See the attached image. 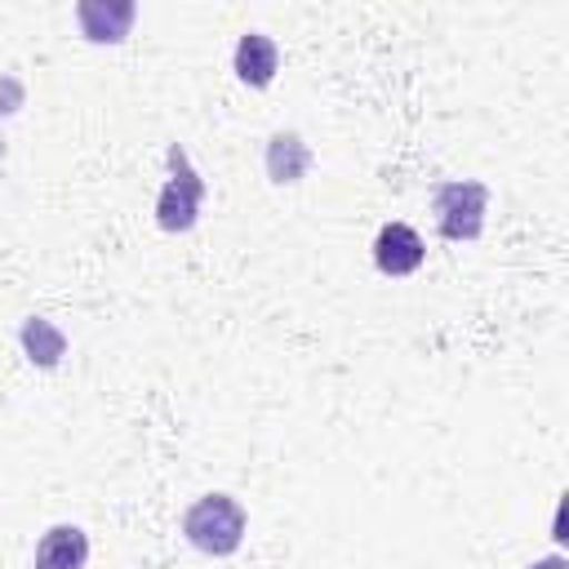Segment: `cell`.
Listing matches in <instances>:
<instances>
[{"label":"cell","instance_id":"30bf717a","mask_svg":"<svg viewBox=\"0 0 569 569\" xmlns=\"http://www.w3.org/2000/svg\"><path fill=\"white\" fill-rule=\"evenodd\" d=\"M18 107H22V84L13 76H0V116H9Z\"/></svg>","mask_w":569,"mask_h":569},{"label":"cell","instance_id":"7a4b0ae2","mask_svg":"<svg viewBox=\"0 0 569 569\" xmlns=\"http://www.w3.org/2000/svg\"><path fill=\"white\" fill-rule=\"evenodd\" d=\"M436 227L445 240H476L485 227V209H489V187L476 178H458V182H440L436 196Z\"/></svg>","mask_w":569,"mask_h":569},{"label":"cell","instance_id":"5b68a950","mask_svg":"<svg viewBox=\"0 0 569 569\" xmlns=\"http://www.w3.org/2000/svg\"><path fill=\"white\" fill-rule=\"evenodd\" d=\"M138 18V4L133 0H80L76 4V22L80 31L93 40V44H116L129 36Z\"/></svg>","mask_w":569,"mask_h":569},{"label":"cell","instance_id":"3957f363","mask_svg":"<svg viewBox=\"0 0 569 569\" xmlns=\"http://www.w3.org/2000/svg\"><path fill=\"white\" fill-rule=\"evenodd\" d=\"M200 204H204V182H200V173L191 169L187 151L173 142V147H169V182L160 187V200H156V222H160L164 231H187V227L196 222Z\"/></svg>","mask_w":569,"mask_h":569},{"label":"cell","instance_id":"9c48e42d","mask_svg":"<svg viewBox=\"0 0 569 569\" xmlns=\"http://www.w3.org/2000/svg\"><path fill=\"white\" fill-rule=\"evenodd\" d=\"M18 338H22V351H27L36 365H44V369H53V365L67 356V333H62L58 325H49L44 316H31V320H22Z\"/></svg>","mask_w":569,"mask_h":569},{"label":"cell","instance_id":"8992f818","mask_svg":"<svg viewBox=\"0 0 569 569\" xmlns=\"http://www.w3.org/2000/svg\"><path fill=\"white\" fill-rule=\"evenodd\" d=\"M231 67H236V76H240L244 84L267 89V84L276 80V71H280V49H276V40H271L267 31H244V36L236 40Z\"/></svg>","mask_w":569,"mask_h":569},{"label":"cell","instance_id":"277c9868","mask_svg":"<svg viewBox=\"0 0 569 569\" xmlns=\"http://www.w3.org/2000/svg\"><path fill=\"white\" fill-rule=\"evenodd\" d=\"M427 258V244L422 236L409 227V222H382L378 236H373V267L382 276H409L418 271Z\"/></svg>","mask_w":569,"mask_h":569},{"label":"cell","instance_id":"6da1fadb","mask_svg":"<svg viewBox=\"0 0 569 569\" xmlns=\"http://www.w3.org/2000/svg\"><path fill=\"white\" fill-rule=\"evenodd\" d=\"M244 529H249V516L231 493H200L182 511V533L204 556H231L244 542Z\"/></svg>","mask_w":569,"mask_h":569},{"label":"cell","instance_id":"52a82bcc","mask_svg":"<svg viewBox=\"0 0 569 569\" xmlns=\"http://www.w3.org/2000/svg\"><path fill=\"white\" fill-rule=\"evenodd\" d=\"M89 533L80 525H49L36 542V569H84Z\"/></svg>","mask_w":569,"mask_h":569},{"label":"cell","instance_id":"ba28073f","mask_svg":"<svg viewBox=\"0 0 569 569\" xmlns=\"http://www.w3.org/2000/svg\"><path fill=\"white\" fill-rule=\"evenodd\" d=\"M307 164H311V147L302 142V133H293V129L271 133V142H267V173H271V182H298L307 173Z\"/></svg>","mask_w":569,"mask_h":569}]
</instances>
